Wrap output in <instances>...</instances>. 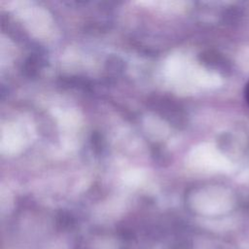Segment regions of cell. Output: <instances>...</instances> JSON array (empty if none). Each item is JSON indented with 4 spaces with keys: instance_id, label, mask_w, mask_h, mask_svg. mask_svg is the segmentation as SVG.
Segmentation results:
<instances>
[{
    "instance_id": "obj_1",
    "label": "cell",
    "mask_w": 249,
    "mask_h": 249,
    "mask_svg": "<svg viewBox=\"0 0 249 249\" xmlns=\"http://www.w3.org/2000/svg\"><path fill=\"white\" fill-rule=\"evenodd\" d=\"M40 58L36 55H32L29 58L26 59L24 66H23V71L25 73V75L29 76V77H33L37 74V70H38V66L40 65Z\"/></svg>"
},
{
    "instance_id": "obj_2",
    "label": "cell",
    "mask_w": 249,
    "mask_h": 249,
    "mask_svg": "<svg viewBox=\"0 0 249 249\" xmlns=\"http://www.w3.org/2000/svg\"><path fill=\"white\" fill-rule=\"evenodd\" d=\"M106 67L112 72H120L124 68V61L118 56H110L106 62Z\"/></svg>"
},
{
    "instance_id": "obj_3",
    "label": "cell",
    "mask_w": 249,
    "mask_h": 249,
    "mask_svg": "<svg viewBox=\"0 0 249 249\" xmlns=\"http://www.w3.org/2000/svg\"><path fill=\"white\" fill-rule=\"evenodd\" d=\"M92 145L94 146L95 149H101V136L98 133L92 134Z\"/></svg>"
},
{
    "instance_id": "obj_4",
    "label": "cell",
    "mask_w": 249,
    "mask_h": 249,
    "mask_svg": "<svg viewBox=\"0 0 249 249\" xmlns=\"http://www.w3.org/2000/svg\"><path fill=\"white\" fill-rule=\"evenodd\" d=\"M244 98H245L247 104L249 105V81L247 82L245 89H244Z\"/></svg>"
}]
</instances>
